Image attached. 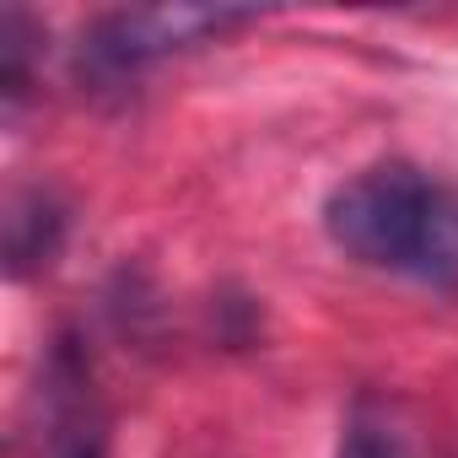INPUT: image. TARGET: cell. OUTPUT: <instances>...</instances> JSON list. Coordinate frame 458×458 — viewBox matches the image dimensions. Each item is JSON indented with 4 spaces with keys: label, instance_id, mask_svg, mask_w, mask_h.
Instances as JSON below:
<instances>
[{
    "label": "cell",
    "instance_id": "cell-3",
    "mask_svg": "<svg viewBox=\"0 0 458 458\" xmlns=\"http://www.w3.org/2000/svg\"><path fill=\"white\" fill-rule=\"evenodd\" d=\"M65 243V205L49 189H17L6 199V276L28 281L55 265Z\"/></svg>",
    "mask_w": 458,
    "mask_h": 458
},
{
    "label": "cell",
    "instance_id": "cell-4",
    "mask_svg": "<svg viewBox=\"0 0 458 458\" xmlns=\"http://www.w3.org/2000/svg\"><path fill=\"white\" fill-rule=\"evenodd\" d=\"M33 38H38V28L28 22V12H17V6H6L0 12V98H6V119L22 108V98H28V81H33Z\"/></svg>",
    "mask_w": 458,
    "mask_h": 458
},
{
    "label": "cell",
    "instance_id": "cell-5",
    "mask_svg": "<svg viewBox=\"0 0 458 458\" xmlns=\"http://www.w3.org/2000/svg\"><path fill=\"white\" fill-rule=\"evenodd\" d=\"M340 458H399V447L377 431V426H367V420H351V431L340 437Z\"/></svg>",
    "mask_w": 458,
    "mask_h": 458
},
{
    "label": "cell",
    "instance_id": "cell-1",
    "mask_svg": "<svg viewBox=\"0 0 458 458\" xmlns=\"http://www.w3.org/2000/svg\"><path fill=\"white\" fill-rule=\"evenodd\" d=\"M324 238L361 270L458 292V189L415 162H377L329 189Z\"/></svg>",
    "mask_w": 458,
    "mask_h": 458
},
{
    "label": "cell",
    "instance_id": "cell-6",
    "mask_svg": "<svg viewBox=\"0 0 458 458\" xmlns=\"http://www.w3.org/2000/svg\"><path fill=\"white\" fill-rule=\"evenodd\" d=\"M55 458H103V442H98V437H71Z\"/></svg>",
    "mask_w": 458,
    "mask_h": 458
},
{
    "label": "cell",
    "instance_id": "cell-2",
    "mask_svg": "<svg viewBox=\"0 0 458 458\" xmlns=\"http://www.w3.org/2000/svg\"><path fill=\"white\" fill-rule=\"evenodd\" d=\"M243 22H254V12H238V6H135V12H108L81 33L76 71L92 87H124L146 65H157V60H167L178 49L210 44V38L233 33Z\"/></svg>",
    "mask_w": 458,
    "mask_h": 458
}]
</instances>
